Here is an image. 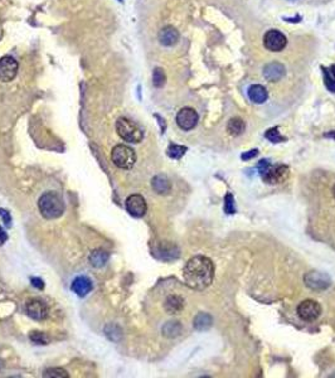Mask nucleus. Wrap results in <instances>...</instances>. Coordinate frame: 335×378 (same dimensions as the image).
Instances as JSON below:
<instances>
[{
	"mask_svg": "<svg viewBox=\"0 0 335 378\" xmlns=\"http://www.w3.org/2000/svg\"><path fill=\"white\" fill-rule=\"evenodd\" d=\"M184 308V300L178 295H170L165 299L164 309L168 314H178Z\"/></svg>",
	"mask_w": 335,
	"mask_h": 378,
	"instance_id": "nucleus-18",
	"label": "nucleus"
},
{
	"mask_svg": "<svg viewBox=\"0 0 335 378\" xmlns=\"http://www.w3.org/2000/svg\"><path fill=\"white\" fill-rule=\"evenodd\" d=\"M306 286L313 290H325L330 286L332 281L326 273H319V271H310L304 276Z\"/></svg>",
	"mask_w": 335,
	"mask_h": 378,
	"instance_id": "nucleus-8",
	"label": "nucleus"
},
{
	"mask_svg": "<svg viewBox=\"0 0 335 378\" xmlns=\"http://www.w3.org/2000/svg\"><path fill=\"white\" fill-rule=\"evenodd\" d=\"M325 138H329V139H333V140H335V130H333V131H329V132H326Z\"/></svg>",
	"mask_w": 335,
	"mask_h": 378,
	"instance_id": "nucleus-35",
	"label": "nucleus"
},
{
	"mask_svg": "<svg viewBox=\"0 0 335 378\" xmlns=\"http://www.w3.org/2000/svg\"><path fill=\"white\" fill-rule=\"evenodd\" d=\"M111 158H112V162L117 168L125 169V170L131 169L135 165V162H136V154H135L134 149L124 144L116 145L112 149Z\"/></svg>",
	"mask_w": 335,
	"mask_h": 378,
	"instance_id": "nucleus-4",
	"label": "nucleus"
},
{
	"mask_svg": "<svg viewBox=\"0 0 335 378\" xmlns=\"http://www.w3.org/2000/svg\"><path fill=\"white\" fill-rule=\"evenodd\" d=\"M329 73H330V76H332V77L335 80V66H332V67H330Z\"/></svg>",
	"mask_w": 335,
	"mask_h": 378,
	"instance_id": "nucleus-36",
	"label": "nucleus"
},
{
	"mask_svg": "<svg viewBox=\"0 0 335 378\" xmlns=\"http://www.w3.org/2000/svg\"><path fill=\"white\" fill-rule=\"evenodd\" d=\"M30 281H32V285H33L34 288L41 289V290L44 288V282H43L42 279H38V277H32V279H30Z\"/></svg>",
	"mask_w": 335,
	"mask_h": 378,
	"instance_id": "nucleus-32",
	"label": "nucleus"
},
{
	"mask_svg": "<svg viewBox=\"0 0 335 378\" xmlns=\"http://www.w3.org/2000/svg\"><path fill=\"white\" fill-rule=\"evenodd\" d=\"M183 277L189 288L204 290L214 279V265L206 256H194L184 266Z\"/></svg>",
	"mask_w": 335,
	"mask_h": 378,
	"instance_id": "nucleus-1",
	"label": "nucleus"
},
{
	"mask_svg": "<svg viewBox=\"0 0 335 378\" xmlns=\"http://www.w3.org/2000/svg\"><path fill=\"white\" fill-rule=\"evenodd\" d=\"M0 216L3 217L4 223H5L6 226H10V225H12V218H10L9 212H6V210H4V208H0Z\"/></svg>",
	"mask_w": 335,
	"mask_h": 378,
	"instance_id": "nucleus-31",
	"label": "nucleus"
},
{
	"mask_svg": "<svg viewBox=\"0 0 335 378\" xmlns=\"http://www.w3.org/2000/svg\"><path fill=\"white\" fill-rule=\"evenodd\" d=\"M324 76H325V86H326V88H328V90H329L330 92L335 93V80L332 77V76H330V73H329V71H328V69H325V71H324Z\"/></svg>",
	"mask_w": 335,
	"mask_h": 378,
	"instance_id": "nucleus-30",
	"label": "nucleus"
},
{
	"mask_svg": "<svg viewBox=\"0 0 335 378\" xmlns=\"http://www.w3.org/2000/svg\"><path fill=\"white\" fill-rule=\"evenodd\" d=\"M285 71L286 69H285L284 64H281L280 62H271L266 64L265 68H263V76H265L267 81L276 82L280 81L284 77Z\"/></svg>",
	"mask_w": 335,
	"mask_h": 378,
	"instance_id": "nucleus-14",
	"label": "nucleus"
},
{
	"mask_svg": "<svg viewBox=\"0 0 335 378\" xmlns=\"http://www.w3.org/2000/svg\"><path fill=\"white\" fill-rule=\"evenodd\" d=\"M187 151V147H183V145H177L171 144L170 147H168V156H170L171 159H180Z\"/></svg>",
	"mask_w": 335,
	"mask_h": 378,
	"instance_id": "nucleus-24",
	"label": "nucleus"
},
{
	"mask_svg": "<svg viewBox=\"0 0 335 378\" xmlns=\"http://www.w3.org/2000/svg\"><path fill=\"white\" fill-rule=\"evenodd\" d=\"M72 291L75 293L77 296L84 297L91 290H92V282L88 277L86 276H78L73 280L71 285Z\"/></svg>",
	"mask_w": 335,
	"mask_h": 378,
	"instance_id": "nucleus-15",
	"label": "nucleus"
},
{
	"mask_svg": "<svg viewBox=\"0 0 335 378\" xmlns=\"http://www.w3.org/2000/svg\"><path fill=\"white\" fill-rule=\"evenodd\" d=\"M43 377L45 378H68L69 375L67 371L63 368H58V367H53V368H48L43 372Z\"/></svg>",
	"mask_w": 335,
	"mask_h": 378,
	"instance_id": "nucleus-25",
	"label": "nucleus"
},
{
	"mask_svg": "<svg viewBox=\"0 0 335 378\" xmlns=\"http://www.w3.org/2000/svg\"><path fill=\"white\" fill-rule=\"evenodd\" d=\"M38 208L45 219H56L64 212V202L57 193L48 192L39 198Z\"/></svg>",
	"mask_w": 335,
	"mask_h": 378,
	"instance_id": "nucleus-2",
	"label": "nucleus"
},
{
	"mask_svg": "<svg viewBox=\"0 0 335 378\" xmlns=\"http://www.w3.org/2000/svg\"><path fill=\"white\" fill-rule=\"evenodd\" d=\"M29 338L30 340L36 343V344H48V336L45 333H43V332H32Z\"/></svg>",
	"mask_w": 335,
	"mask_h": 378,
	"instance_id": "nucleus-27",
	"label": "nucleus"
},
{
	"mask_svg": "<svg viewBox=\"0 0 335 378\" xmlns=\"http://www.w3.org/2000/svg\"><path fill=\"white\" fill-rule=\"evenodd\" d=\"M258 173L266 183L269 184H280L284 183L285 180L290 175L289 167L284 164L272 165L270 160H260L257 165Z\"/></svg>",
	"mask_w": 335,
	"mask_h": 378,
	"instance_id": "nucleus-3",
	"label": "nucleus"
},
{
	"mask_svg": "<svg viewBox=\"0 0 335 378\" xmlns=\"http://www.w3.org/2000/svg\"><path fill=\"white\" fill-rule=\"evenodd\" d=\"M212 324H213V318L208 314V313H199V314L194 318V323H193L195 329L199 330V332L209 329V328L212 327Z\"/></svg>",
	"mask_w": 335,
	"mask_h": 378,
	"instance_id": "nucleus-22",
	"label": "nucleus"
},
{
	"mask_svg": "<svg viewBox=\"0 0 335 378\" xmlns=\"http://www.w3.org/2000/svg\"><path fill=\"white\" fill-rule=\"evenodd\" d=\"M265 136H266V138L269 139L271 143H281V141H285V138L281 135V134H280V131H278L277 127H275V129L267 130L266 134H265Z\"/></svg>",
	"mask_w": 335,
	"mask_h": 378,
	"instance_id": "nucleus-28",
	"label": "nucleus"
},
{
	"mask_svg": "<svg viewBox=\"0 0 335 378\" xmlns=\"http://www.w3.org/2000/svg\"><path fill=\"white\" fill-rule=\"evenodd\" d=\"M333 195H334V198H335V184L334 187H333Z\"/></svg>",
	"mask_w": 335,
	"mask_h": 378,
	"instance_id": "nucleus-38",
	"label": "nucleus"
},
{
	"mask_svg": "<svg viewBox=\"0 0 335 378\" xmlns=\"http://www.w3.org/2000/svg\"><path fill=\"white\" fill-rule=\"evenodd\" d=\"M165 80H167V77H165V73L164 71H163L162 68H156L155 71H154L153 73V84L155 87L160 88L164 86L165 84Z\"/></svg>",
	"mask_w": 335,
	"mask_h": 378,
	"instance_id": "nucleus-26",
	"label": "nucleus"
},
{
	"mask_svg": "<svg viewBox=\"0 0 335 378\" xmlns=\"http://www.w3.org/2000/svg\"><path fill=\"white\" fill-rule=\"evenodd\" d=\"M250 100L256 104H263L267 100V91L266 88L261 86V84H253L247 91Z\"/></svg>",
	"mask_w": 335,
	"mask_h": 378,
	"instance_id": "nucleus-19",
	"label": "nucleus"
},
{
	"mask_svg": "<svg viewBox=\"0 0 335 378\" xmlns=\"http://www.w3.org/2000/svg\"><path fill=\"white\" fill-rule=\"evenodd\" d=\"M3 367H4V362L1 359H0V371L3 369Z\"/></svg>",
	"mask_w": 335,
	"mask_h": 378,
	"instance_id": "nucleus-37",
	"label": "nucleus"
},
{
	"mask_svg": "<svg viewBox=\"0 0 335 378\" xmlns=\"http://www.w3.org/2000/svg\"><path fill=\"white\" fill-rule=\"evenodd\" d=\"M182 333V324L179 321H168L163 327V336L167 338H175Z\"/></svg>",
	"mask_w": 335,
	"mask_h": 378,
	"instance_id": "nucleus-23",
	"label": "nucleus"
},
{
	"mask_svg": "<svg viewBox=\"0 0 335 378\" xmlns=\"http://www.w3.org/2000/svg\"><path fill=\"white\" fill-rule=\"evenodd\" d=\"M154 255L164 261H171V260L179 257V249L173 243L164 241V242L159 243L154 249Z\"/></svg>",
	"mask_w": 335,
	"mask_h": 378,
	"instance_id": "nucleus-13",
	"label": "nucleus"
},
{
	"mask_svg": "<svg viewBox=\"0 0 335 378\" xmlns=\"http://www.w3.org/2000/svg\"><path fill=\"white\" fill-rule=\"evenodd\" d=\"M321 314L320 304L315 300L302 301L297 306V315L304 321H314L316 320Z\"/></svg>",
	"mask_w": 335,
	"mask_h": 378,
	"instance_id": "nucleus-7",
	"label": "nucleus"
},
{
	"mask_svg": "<svg viewBox=\"0 0 335 378\" xmlns=\"http://www.w3.org/2000/svg\"><path fill=\"white\" fill-rule=\"evenodd\" d=\"M159 41L165 47H171V45L177 44L179 41V32L171 25L164 27L160 33H159Z\"/></svg>",
	"mask_w": 335,
	"mask_h": 378,
	"instance_id": "nucleus-16",
	"label": "nucleus"
},
{
	"mask_svg": "<svg viewBox=\"0 0 335 378\" xmlns=\"http://www.w3.org/2000/svg\"><path fill=\"white\" fill-rule=\"evenodd\" d=\"M108 258H110V255H108L107 251H105V250H95V251L91 252L88 260H90V264L93 267H104L107 264Z\"/></svg>",
	"mask_w": 335,
	"mask_h": 378,
	"instance_id": "nucleus-20",
	"label": "nucleus"
},
{
	"mask_svg": "<svg viewBox=\"0 0 335 378\" xmlns=\"http://www.w3.org/2000/svg\"><path fill=\"white\" fill-rule=\"evenodd\" d=\"M116 131L120 135V138L124 139L125 141L129 143H140L143 140V131L134 121L125 119V117H120L116 123Z\"/></svg>",
	"mask_w": 335,
	"mask_h": 378,
	"instance_id": "nucleus-5",
	"label": "nucleus"
},
{
	"mask_svg": "<svg viewBox=\"0 0 335 378\" xmlns=\"http://www.w3.org/2000/svg\"><path fill=\"white\" fill-rule=\"evenodd\" d=\"M245 121L239 117H232L227 124V131L230 136H239L245 131Z\"/></svg>",
	"mask_w": 335,
	"mask_h": 378,
	"instance_id": "nucleus-21",
	"label": "nucleus"
},
{
	"mask_svg": "<svg viewBox=\"0 0 335 378\" xmlns=\"http://www.w3.org/2000/svg\"><path fill=\"white\" fill-rule=\"evenodd\" d=\"M198 114L194 108L184 107L182 108L177 115V124L180 129L184 131H189V130L194 129L198 124Z\"/></svg>",
	"mask_w": 335,
	"mask_h": 378,
	"instance_id": "nucleus-9",
	"label": "nucleus"
},
{
	"mask_svg": "<svg viewBox=\"0 0 335 378\" xmlns=\"http://www.w3.org/2000/svg\"><path fill=\"white\" fill-rule=\"evenodd\" d=\"M151 187L158 194H168L171 190L170 180L168 179L167 175L159 174L155 175L151 180Z\"/></svg>",
	"mask_w": 335,
	"mask_h": 378,
	"instance_id": "nucleus-17",
	"label": "nucleus"
},
{
	"mask_svg": "<svg viewBox=\"0 0 335 378\" xmlns=\"http://www.w3.org/2000/svg\"><path fill=\"white\" fill-rule=\"evenodd\" d=\"M225 212L228 214L236 213V206H234L233 195L228 193L225 197Z\"/></svg>",
	"mask_w": 335,
	"mask_h": 378,
	"instance_id": "nucleus-29",
	"label": "nucleus"
},
{
	"mask_svg": "<svg viewBox=\"0 0 335 378\" xmlns=\"http://www.w3.org/2000/svg\"><path fill=\"white\" fill-rule=\"evenodd\" d=\"M6 240H8V234L4 231L3 227H0V246H3L4 243L6 242Z\"/></svg>",
	"mask_w": 335,
	"mask_h": 378,
	"instance_id": "nucleus-34",
	"label": "nucleus"
},
{
	"mask_svg": "<svg viewBox=\"0 0 335 378\" xmlns=\"http://www.w3.org/2000/svg\"><path fill=\"white\" fill-rule=\"evenodd\" d=\"M18 72V63L13 57L5 56L0 58V81L10 82Z\"/></svg>",
	"mask_w": 335,
	"mask_h": 378,
	"instance_id": "nucleus-11",
	"label": "nucleus"
},
{
	"mask_svg": "<svg viewBox=\"0 0 335 378\" xmlns=\"http://www.w3.org/2000/svg\"><path fill=\"white\" fill-rule=\"evenodd\" d=\"M125 207L126 210H127L132 217H136V218L143 217L147 210V202H145L143 195L140 194L130 195L129 198L126 199Z\"/></svg>",
	"mask_w": 335,
	"mask_h": 378,
	"instance_id": "nucleus-10",
	"label": "nucleus"
},
{
	"mask_svg": "<svg viewBox=\"0 0 335 378\" xmlns=\"http://www.w3.org/2000/svg\"><path fill=\"white\" fill-rule=\"evenodd\" d=\"M257 154H258V150H256V149H254V150H250L249 153L242 154V155H241V158H242V160H250V159H252V158H254V156L257 155Z\"/></svg>",
	"mask_w": 335,
	"mask_h": 378,
	"instance_id": "nucleus-33",
	"label": "nucleus"
},
{
	"mask_svg": "<svg viewBox=\"0 0 335 378\" xmlns=\"http://www.w3.org/2000/svg\"><path fill=\"white\" fill-rule=\"evenodd\" d=\"M287 44V39L285 34L280 30L271 29L263 36V45L265 48L271 52H281Z\"/></svg>",
	"mask_w": 335,
	"mask_h": 378,
	"instance_id": "nucleus-6",
	"label": "nucleus"
},
{
	"mask_svg": "<svg viewBox=\"0 0 335 378\" xmlns=\"http://www.w3.org/2000/svg\"><path fill=\"white\" fill-rule=\"evenodd\" d=\"M25 312L34 320H44L48 316V306L39 299H32L25 304Z\"/></svg>",
	"mask_w": 335,
	"mask_h": 378,
	"instance_id": "nucleus-12",
	"label": "nucleus"
}]
</instances>
